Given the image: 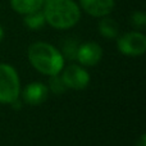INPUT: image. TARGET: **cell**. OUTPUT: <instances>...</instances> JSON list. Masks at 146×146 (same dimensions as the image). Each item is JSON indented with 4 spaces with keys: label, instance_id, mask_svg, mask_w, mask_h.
<instances>
[{
    "label": "cell",
    "instance_id": "cell-1",
    "mask_svg": "<svg viewBox=\"0 0 146 146\" xmlns=\"http://www.w3.org/2000/svg\"><path fill=\"white\" fill-rule=\"evenodd\" d=\"M44 15L51 27L67 30L80 21L81 10L73 0H46Z\"/></svg>",
    "mask_w": 146,
    "mask_h": 146
},
{
    "label": "cell",
    "instance_id": "cell-2",
    "mask_svg": "<svg viewBox=\"0 0 146 146\" xmlns=\"http://www.w3.org/2000/svg\"><path fill=\"white\" fill-rule=\"evenodd\" d=\"M28 59L38 72L55 76L63 69L64 56L48 42H35L28 49Z\"/></svg>",
    "mask_w": 146,
    "mask_h": 146
},
{
    "label": "cell",
    "instance_id": "cell-3",
    "mask_svg": "<svg viewBox=\"0 0 146 146\" xmlns=\"http://www.w3.org/2000/svg\"><path fill=\"white\" fill-rule=\"evenodd\" d=\"M19 78L9 64H0V103L13 104L19 96Z\"/></svg>",
    "mask_w": 146,
    "mask_h": 146
},
{
    "label": "cell",
    "instance_id": "cell-4",
    "mask_svg": "<svg viewBox=\"0 0 146 146\" xmlns=\"http://www.w3.org/2000/svg\"><path fill=\"white\" fill-rule=\"evenodd\" d=\"M118 49L121 53L131 56L142 55L146 50V37L140 32L124 33L118 40Z\"/></svg>",
    "mask_w": 146,
    "mask_h": 146
},
{
    "label": "cell",
    "instance_id": "cell-5",
    "mask_svg": "<svg viewBox=\"0 0 146 146\" xmlns=\"http://www.w3.org/2000/svg\"><path fill=\"white\" fill-rule=\"evenodd\" d=\"M64 85L68 88L73 90H83L90 82V76L87 71L80 66H69L64 69L63 76H62Z\"/></svg>",
    "mask_w": 146,
    "mask_h": 146
},
{
    "label": "cell",
    "instance_id": "cell-6",
    "mask_svg": "<svg viewBox=\"0 0 146 146\" xmlns=\"http://www.w3.org/2000/svg\"><path fill=\"white\" fill-rule=\"evenodd\" d=\"M103 56V49L96 42H86L78 46L76 58L82 66L91 67L99 63Z\"/></svg>",
    "mask_w": 146,
    "mask_h": 146
},
{
    "label": "cell",
    "instance_id": "cell-7",
    "mask_svg": "<svg viewBox=\"0 0 146 146\" xmlns=\"http://www.w3.org/2000/svg\"><path fill=\"white\" fill-rule=\"evenodd\" d=\"M81 7L92 17H105L111 13L114 0H80Z\"/></svg>",
    "mask_w": 146,
    "mask_h": 146
},
{
    "label": "cell",
    "instance_id": "cell-8",
    "mask_svg": "<svg viewBox=\"0 0 146 146\" xmlns=\"http://www.w3.org/2000/svg\"><path fill=\"white\" fill-rule=\"evenodd\" d=\"M48 98V87L40 82H33L26 86L23 91V99L30 105H38Z\"/></svg>",
    "mask_w": 146,
    "mask_h": 146
},
{
    "label": "cell",
    "instance_id": "cell-9",
    "mask_svg": "<svg viewBox=\"0 0 146 146\" xmlns=\"http://www.w3.org/2000/svg\"><path fill=\"white\" fill-rule=\"evenodd\" d=\"M45 0H10L12 8L19 14H28V13L40 10Z\"/></svg>",
    "mask_w": 146,
    "mask_h": 146
},
{
    "label": "cell",
    "instance_id": "cell-10",
    "mask_svg": "<svg viewBox=\"0 0 146 146\" xmlns=\"http://www.w3.org/2000/svg\"><path fill=\"white\" fill-rule=\"evenodd\" d=\"M118 23L111 18H103L99 23V31L106 38H114L118 35Z\"/></svg>",
    "mask_w": 146,
    "mask_h": 146
},
{
    "label": "cell",
    "instance_id": "cell-11",
    "mask_svg": "<svg viewBox=\"0 0 146 146\" xmlns=\"http://www.w3.org/2000/svg\"><path fill=\"white\" fill-rule=\"evenodd\" d=\"M45 22H46L45 15H44V12H41V9L32 12V13H28L25 17L26 26L28 28H31V30H38V28L42 27Z\"/></svg>",
    "mask_w": 146,
    "mask_h": 146
},
{
    "label": "cell",
    "instance_id": "cell-12",
    "mask_svg": "<svg viewBox=\"0 0 146 146\" xmlns=\"http://www.w3.org/2000/svg\"><path fill=\"white\" fill-rule=\"evenodd\" d=\"M50 87H51V91H53V92L62 94V92H64V90L67 88V86L64 85L62 77H58V74H55V76H51Z\"/></svg>",
    "mask_w": 146,
    "mask_h": 146
},
{
    "label": "cell",
    "instance_id": "cell-13",
    "mask_svg": "<svg viewBox=\"0 0 146 146\" xmlns=\"http://www.w3.org/2000/svg\"><path fill=\"white\" fill-rule=\"evenodd\" d=\"M77 42L73 40H68L64 42L63 46V54L67 56L68 59H74L76 54H77Z\"/></svg>",
    "mask_w": 146,
    "mask_h": 146
},
{
    "label": "cell",
    "instance_id": "cell-14",
    "mask_svg": "<svg viewBox=\"0 0 146 146\" xmlns=\"http://www.w3.org/2000/svg\"><path fill=\"white\" fill-rule=\"evenodd\" d=\"M131 23L135 26V27L142 28L146 25V15H145V13L135 12L133 14L131 15Z\"/></svg>",
    "mask_w": 146,
    "mask_h": 146
},
{
    "label": "cell",
    "instance_id": "cell-15",
    "mask_svg": "<svg viewBox=\"0 0 146 146\" xmlns=\"http://www.w3.org/2000/svg\"><path fill=\"white\" fill-rule=\"evenodd\" d=\"M136 146H146V136L145 135H141L140 140L136 142Z\"/></svg>",
    "mask_w": 146,
    "mask_h": 146
},
{
    "label": "cell",
    "instance_id": "cell-16",
    "mask_svg": "<svg viewBox=\"0 0 146 146\" xmlns=\"http://www.w3.org/2000/svg\"><path fill=\"white\" fill-rule=\"evenodd\" d=\"M3 35H4V31H3L1 26H0V40H1V38H3Z\"/></svg>",
    "mask_w": 146,
    "mask_h": 146
},
{
    "label": "cell",
    "instance_id": "cell-17",
    "mask_svg": "<svg viewBox=\"0 0 146 146\" xmlns=\"http://www.w3.org/2000/svg\"><path fill=\"white\" fill-rule=\"evenodd\" d=\"M45 1H46V0H45Z\"/></svg>",
    "mask_w": 146,
    "mask_h": 146
}]
</instances>
